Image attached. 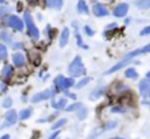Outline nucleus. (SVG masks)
I'll use <instances>...</instances> for the list:
<instances>
[{
    "mask_svg": "<svg viewBox=\"0 0 150 139\" xmlns=\"http://www.w3.org/2000/svg\"><path fill=\"white\" fill-rule=\"evenodd\" d=\"M86 67H84V64H83V62H82V58H81V56L80 55H76L73 60H71V62L68 64V68H67V72H68V75L70 76V77H74V78H76V77H82L84 74H86Z\"/></svg>",
    "mask_w": 150,
    "mask_h": 139,
    "instance_id": "obj_1",
    "label": "nucleus"
},
{
    "mask_svg": "<svg viewBox=\"0 0 150 139\" xmlns=\"http://www.w3.org/2000/svg\"><path fill=\"white\" fill-rule=\"evenodd\" d=\"M23 22H25V26L27 28V34L29 35L30 40L32 41H38L39 37H40V30L35 26V23L33 21V16L30 15V13L28 11L23 12Z\"/></svg>",
    "mask_w": 150,
    "mask_h": 139,
    "instance_id": "obj_2",
    "label": "nucleus"
},
{
    "mask_svg": "<svg viewBox=\"0 0 150 139\" xmlns=\"http://www.w3.org/2000/svg\"><path fill=\"white\" fill-rule=\"evenodd\" d=\"M57 93V91L55 90L54 86L52 88H47L42 91H39V92H35L32 97H30V102L33 104H36V103H40V102H43V100H48V99H52V98H55V95Z\"/></svg>",
    "mask_w": 150,
    "mask_h": 139,
    "instance_id": "obj_3",
    "label": "nucleus"
},
{
    "mask_svg": "<svg viewBox=\"0 0 150 139\" xmlns=\"http://www.w3.org/2000/svg\"><path fill=\"white\" fill-rule=\"evenodd\" d=\"M5 23L7 27L12 28L13 30H16V32H23V27H25V22L23 20H21L18 15L15 14H9L7 15L6 20H5Z\"/></svg>",
    "mask_w": 150,
    "mask_h": 139,
    "instance_id": "obj_4",
    "label": "nucleus"
},
{
    "mask_svg": "<svg viewBox=\"0 0 150 139\" xmlns=\"http://www.w3.org/2000/svg\"><path fill=\"white\" fill-rule=\"evenodd\" d=\"M134 60H130V58H122L121 61H117V63H115L112 67H110L107 71H104V75H111V74H115V72H117L118 70H121V69H125L131 62H132Z\"/></svg>",
    "mask_w": 150,
    "mask_h": 139,
    "instance_id": "obj_5",
    "label": "nucleus"
},
{
    "mask_svg": "<svg viewBox=\"0 0 150 139\" xmlns=\"http://www.w3.org/2000/svg\"><path fill=\"white\" fill-rule=\"evenodd\" d=\"M11 60H12V64L15 67V68H22L26 65L27 63V57L21 51H15L12 54L11 56Z\"/></svg>",
    "mask_w": 150,
    "mask_h": 139,
    "instance_id": "obj_6",
    "label": "nucleus"
},
{
    "mask_svg": "<svg viewBox=\"0 0 150 139\" xmlns=\"http://www.w3.org/2000/svg\"><path fill=\"white\" fill-rule=\"evenodd\" d=\"M138 92L142 98H149L150 97V78H143L138 83Z\"/></svg>",
    "mask_w": 150,
    "mask_h": 139,
    "instance_id": "obj_7",
    "label": "nucleus"
},
{
    "mask_svg": "<svg viewBox=\"0 0 150 139\" xmlns=\"http://www.w3.org/2000/svg\"><path fill=\"white\" fill-rule=\"evenodd\" d=\"M150 53V43H148V44H145V46H143L142 48H137V49H134V50H131V51H129V53H127V54H124V58H130V60H134V58H136L137 56H139V55H143V54H149Z\"/></svg>",
    "mask_w": 150,
    "mask_h": 139,
    "instance_id": "obj_8",
    "label": "nucleus"
},
{
    "mask_svg": "<svg viewBox=\"0 0 150 139\" xmlns=\"http://www.w3.org/2000/svg\"><path fill=\"white\" fill-rule=\"evenodd\" d=\"M53 86L55 88V90L57 92H66L68 91L69 89L67 88L66 85V77L63 75H57L55 78H54V82H53Z\"/></svg>",
    "mask_w": 150,
    "mask_h": 139,
    "instance_id": "obj_9",
    "label": "nucleus"
},
{
    "mask_svg": "<svg viewBox=\"0 0 150 139\" xmlns=\"http://www.w3.org/2000/svg\"><path fill=\"white\" fill-rule=\"evenodd\" d=\"M111 92L114 95H123V93H127L129 91V85L125 84L124 82H115L112 85H111Z\"/></svg>",
    "mask_w": 150,
    "mask_h": 139,
    "instance_id": "obj_10",
    "label": "nucleus"
},
{
    "mask_svg": "<svg viewBox=\"0 0 150 139\" xmlns=\"http://www.w3.org/2000/svg\"><path fill=\"white\" fill-rule=\"evenodd\" d=\"M128 11H129V5L125 4V2H121V4H118L117 6L114 7L112 15L115 18H124L128 14Z\"/></svg>",
    "mask_w": 150,
    "mask_h": 139,
    "instance_id": "obj_11",
    "label": "nucleus"
},
{
    "mask_svg": "<svg viewBox=\"0 0 150 139\" xmlns=\"http://www.w3.org/2000/svg\"><path fill=\"white\" fill-rule=\"evenodd\" d=\"M13 74H14V65H13V64H9V63H5V64L2 65V68H1V71H0L1 78H2L5 82H7L8 79L12 78Z\"/></svg>",
    "mask_w": 150,
    "mask_h": 139,
    "instance_id": "obj_12",
    "label": "nucleus"
},
{
    "mask_svg": "<svg viewBox=\"0 0 150 139\" xmlns=\"http://www.w3.org/2000/svg\"><path fill=\"white\" fill-rule=\"evenodd\" d=\"M93 14L97 18H103V16H107L109 14V11L107 7H104L102 4L100 2H94L93 5Z\"/></svg>",
    "mask_w": 150,
    "mask_h": 139,
    "instance_id": "obj_13",
    "label": "nucleus"
},
{
    "mask_svg": "<svg viewBox=\"0 0 150 139\" xmlns=\"http://www.w3.org/2000/svg\"><path fill=\"white\" fill-rule=\"evenodd\" d=\"M105 90H107V88H105V86H103V85L95 86V88L89 92L88 98H89L90 100H97L98 98H101V97L105 93Z\"/></svg>",
    "mask_w": 150,
    "mask_h": 139,
    "instance_id": "obj_14",
    "label": "nucleus"
},
{
    "mask_svg": "<svg viewBox=\"0 0 150 139\" xmlns=\"http://www.w3.org/2000/svg\"><path fill=\"white\" fill-rule=\"evenodd\" d=\"M69 37H70V29L68 27H64L61 30V34H60V37H59V47L60 48L66 47L69 42Z\"/></svg>",
    "mask_w": 150,
    "mask_h": 139,
    "instance_id": "obj_15",
    "label": "nucleus"
},
{
    "mask_svg": "<svg viewBox=\"0 0 150 139\" xmlns=\"http://www.w3.org/2000/svg\"><path fill=\"white\" fill-rule=\"evenodd\" d=\"M50 105L55 110H64L66 106H67V98L64 96L61 97V98H59V99L52 98L50 99Z\"/></svg>",
    "mask_w": 150,
    "mask_h": 139,
    "instance_id": "obj_16",
    "label": "nucleus"
},
{
    "mask_svg": "<svg viewBox=\"0 0 150 139\" xmlns=\"http://www.w3.org/2000/svg\"><path fill=\"white\" fill-rule=\"evenodd\" d=\"M19 119V114L14 109H9L6 111L5 113V120L9 124V125H14Z\"/></svg>",
    "mask_w": 150,
    "mask_h": 139,
    "instance_id": "obj_17",
    "label": "nucleus"
},
{
    "mask_svg": "<svg viewBox=\"0 0 150 139\" xmlns=\"http://www.w3.org/2000/svg\"><path fill=\"white\" fill-rule=\"evenodd\" d=\"M124 76L128 79H137L138 78V72H137L136 68H134V67H127L124 69Z\"/></svg>",
    "mask_w": 150,
    "mask_h": 139,
    "instance_id": "obj_18",
    "label": "nucleus"
},
{
    "mask_svg": "<svg viewBox=\"0 0 150 139\" xmlns=\"http://www.w3.org/2000/svg\"><path fill=\"white\" fill-rule=\"evenodd\" d=\"M0 40L1 42H4L5 44H12L13 43V39H12V34L6 30V29H1L0 30Z\"/></svg>",
    "mask_w": 150,
    "mask_h": 139,
    "instance_id": "obj_19",
    "label": "nucleus"
},
{
    "mask_svg": "<svg viewBox=\"0 0 150 139\" xmlns=\"http://www.w3.org/2000/svg\"><path fill=\"white\" fill-rule=\"evenodd\" d=\"M76 9H77V12L80 14H86V15L89 14V7H88V5H87V2L84 0H79L77 1Z\"/></svg>",
    "mask_w": 150,
    "mask_h": 139,
    "instance_id": "obj_20",
    "label": "nucleus"
},
{
    "mask_svg": "<svg viewBox=\"0 0 150 139\" xmlns=\"http://www.w3.org/2000/svg\"><path fill=\"white\" fill-rule=\"evenodd\" d=\"M32 113H33V109L32 107H25L22 110L19 111V119L20 120H26V119H29L32 117Z\"/></svg>",
    "mask_w": 150,
    "mask_h": 139,
    "instance_id": "obj_21",
    "label": "nucleus"
},
{
    "mask_svg": "<svg viewBox=\"0 0 150 139\" xmlns=\"http://www.w3.org/2000/svg\"><path fill=\"white\" fill-rule=\"evenodd\" d=\"M91 81V77H82L81 79H79L77 82H76V84H75V89L76 90H80V89H82V88H84V86H87L88 84H89V82Z\"/></svg>",
    "mask_w": 150,
    "mask_h": 139,
    "instance_id": "obj_22",
    "label": "nucleus"
},
{
    "mask_svg": "<svg viewBox=\"0 0 150 139\" xmlns=\"http://www.w3.org/2000/svg\"><path fill=\"white\" fill-rule=\"evenodd\" d=\"M135 6L138 9H143V11L150 9V0H136Z\"/></svg>",
    "mask_w": 150,
    "mask_h": 139,
    "instance_id": "obj_23",
    "label": "nucleus"
},
{
    "mask_svg": "<svg viewBox=\"0 0 150 139\" xmlns=\"http://www.w3.org/2000/svg\"><path fill=\"white\" fill-rule=\"evenodd\" d=\"M87 116H88V109H87L84 105H82V106L76 111V117H77L79 120H84V119L87 118Z\"/></svg>",
    "mask_w": 150,
    "mask_h": 139,
    "instance_id": "obj_24",
    "label": "nucleus"
},
{
    "mask_svg": "<svg viewBox=\"0 0 150 139\" xmlns=\"http://www.w3.org/2000/svg\"><path fill=\"white\" fill-rule=\"evenodd\" d=\"M8 57V48L5 43H0V61H7Z\"/></svg>",
    "mask_w": 150,
    "mask_h": 139,
    "instance_id": "obj_25",
    "label": "nucleus"
},
{
    "mask_svg": "<svg viewBox=\"0 0 150 139\" xmlns=\"http://www.w3.org/2000/svg\"><path fill=\"white\" fill-rule=\"evenodd\" d=\"M81 106H82V104L75 100L74 103H71V104L67 105V106H66V109H64V111H66V112H76Z\"/></svg>",
    "mask_w": 150,
    "mask_h": 139,
    "instance_id": "obj_26",
    "label": "nucleus"
},
{
    "mask_svg": "<svg viewBox=\"0 0 150 139\" xmlns=\"http://www.w3.org/2000/svg\"><path fill=\"white\" fill-rule=\"evenodd\" d=\"M1 106H2L4 109H6V110L12 109V106H13V99H12V97H9V96L5 97V98L2 99V102H1Z\"/></svg>",
    "mask_w": 150,
    "mask_h": 139,
    "instance_id": "obj_27",
    "label": "nucleus"
},
{
    "mask_svg": "<svg viewBox=\"0 0 150 139\" xmlns=\"http://www.w3.org/2000/svg\"><path fill=\"white\" fill-rule=\"evenodd\" d=\"M66 123H67V119H66V118H60V119H57V120L50 126V130L56 131V130H59L60 127H62L63 125H66Z\"/></svg>",
    "mask_w": 150,
    "mask_h": 139,
    "instance_id": "obj_28",
    "label": "nucleus"
},
{
    "mask_svg": "<svg viewBox=\"0 0 150 139\" xmlns=\"http://www.w3.org/2000/svg\"><path fill=\"white\" fill-rule=\"evenodd\" d=\"M75 37H76V44H77V47H80V48H82V49H88V48H89L87 44H84V42H83V40H82V36L79 34L77 30H75Z\"/></svg>",
    "mask_w": 150,
    "mask_h": 139,
    "instance_id": "obj_29",
    "label": "nucleus"
},
{
    "mask_svg": "<svg viewBox=\"0 0 150 139\" xmlns=\"http://www.w3.org/2000/svg\"><path fill=\"white\" fill-rule=\"evenodd\" d=\"M110 112L111 113H125L127 112V107L123 105H114L110 107Z\"/></svg>",
    "mask_w": 150,
    "mask_h": 139,
    "instance_id": "obj_30",
    "label": "nucleus"
},
{
    "mask_svg": "<svg viewBox=\"0 0 150 139\" xmlns=\"http://www.w3.org/2000/svg\"><path fill=\"white\" fill-rule=\"evenodd\" d=\"M23 47H25V43H23L22 41H15V42H13V43L11 44V48H12L14 51H19V50L23 49Z\"/></svg>",
    "mask_w": 150,
    "mask_h": 139,
    "instance_id": "obj_31",
    "label": "nucleus"
},
{
    "mask_svg": "<svg viewBox=\"0 0 150 139\" xmlns=\"http://www.w3.org/2000/svg\"><path fill=\"white\" fill-rule=\"evenodd\" d=\"M9 11H11V8H9L8 6H6V5H0V18L6 16V15L9 13Z\"/></svg>",
    "mask_w": 150,
    "mask_h": 139,
    "instance_id": "obj_32",
    "label": "nucleus"
},
{
    "mask_svg": "<svg viewBox=\"0 0 150 139\" xmlns=\"http://www.w3.org/2000/svg\"><path fill=\"white\" fill-rule=\"evenodd\" d=\"M118 29V26H117V23L116 22H111V23H109V25H107L105 26V32H115V30H117Z\"/></svg>",
    "mask_w": 150,
    "mask_h": 139,
    "instance_id": "obj_33",
    "label": "nucleus"
},
{
    "mask_svg": "<svg viewBox=\"0 0 150 139\" xmlns=\"http://www.w3.org/2000/svg\"><path fill=\"white\" fill-rule=\"evenodd\" d=\"M116 126H117V121L116 120H108L105 126H104V130H108V131L109 130H114Z\"/></svg>",
    "mask_w": 150,
    "mask_h": 139,
    "instance_id": "obj_34",
    "label": "nucleus"
},
{
    "mask_svg": "<svg viewBox=\"0 0 150 139\" xmlns=\"http://www.w3.org/2000/svg\"><path fill=\"white\" fill-rule=\"evenodd\" d=\"M83 30H84L86 35H87V36H89V37H91V36H94V35H95V30H94L91 27H89L88 25L83 27Z\"/></svg>",
    "mask_w": 150,
    "mask_h": 139,
    "instance_id": "obj_35",
    "label": "nucleus"
},
{
    "mask_svg": "<svg viewBox=\"0 0 150 139\" xmlns=\"http://www.w3.org/2000/svg\"><path fill=\"white\" fill-rule=\"evenodd\" d=\"M63 93H64V97H66V98H70V99H71V100H74V102L77 99V96H76L74 92H70L69 90H68V91H66V92H63Z\"/></svg>",
    "mask_w": 150,
    "mask_h": 139,
    "instance_id": "obj_36",
    "label": "nucleus"
},
{
    "mask_svg": "<svg viewBox=\"0 0 150 139\" xmlns=\"http://www.w3.org/2000/svg\"><path fill=\"white\" fill-rule=\"evenodd\" d=\"M148 35H150V26H145L139 32V36H148Z\"/></svg>",
    "mask_w": 150,
    "mask_h": 139,
    "instance_id": "obj_37",
    "label": "nucleus"
},
{
    "mask_svg": "<svg viewBox=\"0 0 150 139\" xmlns=\"http://www.w3.org/2000/svg\"><path fill=\"white\" fill-rule=\"evenodd\" d=\"M63 6V0H54V8L56 11H60Z\"/></svg>",
    "mask_w": 150,
    "mask_h": 139,
    "instance_id": "obj_38",
    "label": "nucleus"
},
{
    "mask_svg": "<svg viewBox=\"0 0 150 139\" xmlns=\"http://www.w3.org/2000/svg\"><path fill=\"white\" fill-rule=\"evenodd\" d=\"M7 90H8L7 83H6L5 81H2V82L0 83V93H5V92H7Z\"/></svg>",
    "mask_w": 150,
    "mask_h": 139,
    "instance_id": "obj_39",
    "label": "nucleus"
},
{
    "mask_svg": "<svg viewBox=\"0 0 150 139\" xmlns=\"http://www.w3.org/2000/svg\"><path fill=\"white\" fill-rule=\"evenodd\" d=\"M45 34H46V36H47V37H48L49 40H52V37H53V36H52V27H50L49 25H48V26L46 27V30H45Z\"/></svg>",
    "mask_w": 150,
    "mask_h": 139,
    "instance_id": "obj_40",
    "label": "nucleus"
},
{
    "mask_svg": "<svg viewBox=\"0 0 150 139\" xmlns=\"http://www.w3.org/2000/svg\"><path fill=\"white\" fill-rule=\"evenodd\" d=\"M97 135H98L97 131H96V130H93V131L90 132V134L88 135V138H87V139H96V138H97Z\"/></svg>",
    "mask_w": 150,
    "mask_h": 139,
    "instance_id": "obj_41",
    "label": "nucleus"
},
{
    "mask_svg": "<svg viewBox=\"0 0 150 139\" xmlns=\"http://www.w3.org/2000/svg\"><path fill=\"white\" fill-rule=\"evenodd\" d=\"M46 6L48 8H54V0H46Z\"/></svg>",
    "mask_w": 150,
    "mask_h": 139,
    "instance_id": "obj_42",
    "label": "nucleus"
},
{
    "mask_svg": "<svg viewBox=\"0 0 150 139\" xmlns=\"http://www.w3.org/2000/svg\"><path fill=\"white\" fill-rule=\"evenodd\" d=\"M59 134H60V131H57V130H56L54 133H52V134H50V137H49L48 139H56Z\"/></svg>",
    "mask_w": 150,
    "mask_h": 139,
    "instance_id": "obj_43",
    "label": "nucleus"
},
{
    "mask_svg": "<svg viewBox=\"0 0 150 139\" xmlns=\"http://www.w3.org/2000/svg\"><path fill=\"white\" fill-rule=\"evenodd\" d=\"M142 104H143V105H146V106H148V107H149V109H150V100H148V99H146V98H145V99H143V100H142Z\"/></svg>",
    "mask_w": 150,
    "mask_h": 139,
    "instance_id": "obj_44",
    "label": "nucleus"
},
{
    "mask_svg": "<svg viewBox=\"0 0 150 139\" xmlns=\"http://www.w3.org/2000/svg\"><path fill=\"white\" fill-rule=\"evenodd\" d=\"M0 139H11V137H9V134H4L0 137Z\"/></svg>",
    "mask_w": 150,
    "mask_h": 139,
    "instance_id": "obj_45",
    "label": "nucleus"
},
{
    "mask_svg": "<svg viewBox=\"0 0 150 139\" xmlns=\"http://www.w3.org/2000/svg\"><path fill=\"white\" fill-rule=\"evenodd\" d=\"M38 1H39V0H28V2H29V4H36Z\"/></svg>",
    "mask_w": 150,
    "mask_h": 139,
    "instance_id": "obj_46",
    "label": "nucleus"
},
{
    "mask_svg": "<svg viewBox=\"0 0 150 139\" xmlns=\"http://www.w3.org/2000/svg\"><path fill=\"white\" fill-rule=\"evenodd\" d=\"M129 22H130V19H125V20H124V23H125V25H128Z\"/></svg>",
    "mask_w": 150,
    "mask_h": 139,
    "instance_id": "obj_47",
    "label": "nucleus"
},
{
    "mask_svg": "<svg viewBox=\"0 0 150 139\" xmlns=\"http://www.w3.org/2000/svg\"><path fill=\"white\" fill-rule=\"evenodd\" d=\"M145 77H146V78H150V71H148V72L145 74Z\"/></svg>",
    "mask_w": 150,
    "mask_h": 139,
    "instance_id": "obj_48",
    "label": "nucleus"
},
{
    "mask_svg": "<svg viewBox=\"0 0 150 139\" xmlns=\"http://www.w3.org/2000/svg\"><path fill=\"white\" fill-rule=\"evenodd\" d=\"M102 1H104V2H110V1H112V0H102Z\"/></svg>",
    "mask_w": 150,
    "mask_h": 139,
    "instance_id": "obj_49",
    "label": "nucleus"
},
{
    "mask_svg": "<svg viewBox=\"0 0 150 139\" xmlns=\"http://www.w3.org/2000/svg\"><path fill=\"white\" fill-rule=\"evenodd\" d=\"M114 139H124V138H121V137H116V138H114Z\"/></svg>",
    "mask_w": 150,
    "mask_h": 139,
    "instance_id": "obj_50",
    "label": "nucleus"
},
{
    "mask_svg": "<svg viewBox=\"0 0 150 139\" xmlns=\"http://www.w3.org/2000/svg\"><path fill=\"white\" fill-rule=\"evenodd\" d=\"M5 1H6V0H0V4H4Z\"/></svg>",
    "mask_w": 150,
    "mask_h": 139,
    "instance_id": "obj_51",
    "label": "nucleus"
}]
</instances>
